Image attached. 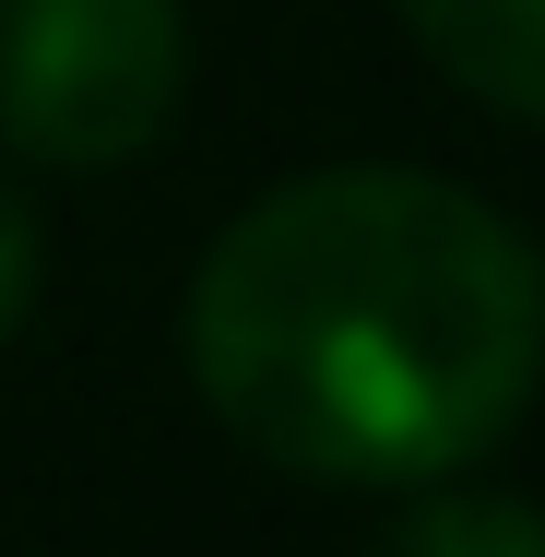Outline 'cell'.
Listing matches in <instances>:
<instances>
[{"label": "cell", "instance_id": "cell-1", "mask_svg": "<svg viewBox=\"0 0 545 557\" xmlns=\"http://www.w3.org/2000/svg\"><path fill=\"white\" fill-rule=\"evenodd\" d=\"M190 380L237 440L321 486H438L545 380L534 237L428 166H321L214 237Z\"/></svg>", "mask_w": 545, "mask_h": 557}, {"label": "cell", "instance_id": "cell-2", "mask_svg": "<svg viewBox=\"0 0 545 557\" xmlns=\"http://www.w3.org/2000/svg\"><path fill=\"white\" fill-rule=\"evenodd\" d=\"M178 72V0H0V143L36 166H131Z\"/></svg>", "mask_w": 545, "mask_h": 557}, {"label": "cell", "instance_id": "cell-3", "mask_svg": "<svg viewBox=\"0 0 545 557\" xmlns=\"http://www.w3.org/2000/svg\"><path fill=\"white\" fill-rule=\"evenodd\" d=\"M404 24L462 96L545 119V0H404Z\"/></svg>", "mask_w": 545, "mask_h": 557}, {"label": "cell", "instance_id": "cell-4", "mask_svg": "<svg viewBox=\"0 0 545 557\" xmlns=\"http://www.w3.org/2000/svg\"><path fill=\"white\" fill-rule=\"evenodd\" d=\"M380 557H545V510L438 486V498H416V510L380 534Z\"/></svg>", "mask_w": 545, "mask_h": 557}, {"label": "cell", "instance_id": "cell-5", "mask_svg": "<svg viewBox=\"0 0 545 557\" xmlns=\"http://www.w3.org/2000/svg\"><path fill=\"white\" fill-rule=\"evenodd\" d=\"M24 309H36V214H24L12 178H0V344L24 333Z\"/></svg>", "mask_w": 545, "mask_h": 557}]
</instances>
